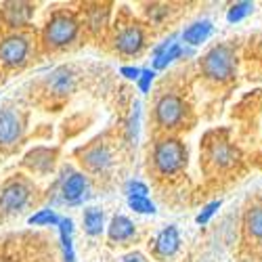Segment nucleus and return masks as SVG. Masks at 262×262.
<instances>
[{
	"mask_svg": "<svg viewBox=\"0 0 262 262\" xmlns=\"http://www.w3.org/2000/svg\"><path fill=\"white\" fill-rule=\"evenodd\" d=\"M32 195V189L26 181H11L3 187V191H0V212L5 214H13L17 210H21L28 200Z\"/></svg>",
	"mask_w": 262,
	"mask_h": 262,
	"instance_id": "423d86ee",
	"label": "nucleus"
},
{
	"mask_svg": "<svg viewBox=\"0 0 262 262\" xmlns=\"http://www.w3.org/2000/svg\"><path fill=\"white\" fill-rule=\"evenodd\" d=\"M212 21H208V19H204V21H195L193 26H189L185 32H183V40L187 42V45H191V47H198V45H202V42H206L208 38H210V34H212Z\"/></svg>",
	"mask_w": 262,
	"mask_h": 262,
	"instance_id": "dca6fc26",
	"label": "nucleus"
},
{
	"mask_svg": "<svg viewBox=\"0 0 262 262\" xmlns=\"http://www.w3.org/2000/svg\"><path fill=\"white\" fill-rule=\"evenodd\" d=\"M154 166L160 174L164 177H170V174H177L187 166V149L185 145L174 139H162L156 143L154 147Z\"/></svg>",
	"mask_w": 262,
	"mask_h": 262,
	"instance_id": "7ed1b4c3",
	"label": "nucleus"
},
{
	"mask_svg": "<svg viewBox=\"0 0 262 262\" xmlns=\"http://www.w3.org/2000/svg\"><path fill=\"white\" fill-rule=\"evenodd\" d=\"M61 218L53 210H40L38 214L30 216V225H59Z\"/></svg>",
	"mask_w": 262,
	"mask_h": 262,
	"instance_id": "b1692460",
	"label": "nucleus"
},
{
	"mask_svg": "<svg viewBox=\"0 0 262 262\" xmlns=\"http://www.w3.org/2000/svg\"><path fill=\"white\" fill-rule=\"evenodd\" d=\"M126 193H128V198H147L149 189L141 181H130V183H126Z\"/></svg>",
	"mask_w": 262,
	"mask_h": 262,
	"instance_id": "a878e982",
	"label": "nucleus"
},
{
	"mask_svg": "<svg viewBox=\"0 0 262 262\" xmlns=\"http://www.w3.org/2000/svg\"><path fill=\"white\" fill-rule=\"evenodd\" d=\"M128 206L139 214H154L156 206L149 202V198H128Z\"/></svg>",
	"mask_w": 262,
	"mask_h": 262,
	"instance_id": "393cba45",
	"label": "nucleus"
},
{
	"mask_svg": "<svg viewBox=\"0 0 262 262\" xmlns=\"http://www.w3.org/2000/svg\"><path fill=\"white\" fill-rule=\"evenodd\" d=\"M252 11H254V3H248V0L235 3V5L229 9V13H227V21H229V24H237V21L246 19Z\"/></svg>",
	"mask_w": 262,
	"mask_h": 262,
	"instance_id": "5701e85b",
	"label": "nucleus"
},
{
	"mask_svg": "<svg viewBox=\"0 0 262 262\" xmlns=\"http://www.w3.org/2000/svg\"><path fill=\"white\" fill-rule=\"evenodd\" d=\"M55 164V151L47 147H38L26 158V166H30L34 172H49Z\"/></svg>",
	"mask_w": 262,
	"mask_h": 262,
	"instance_id": "2eb2a0df",
	"label": "nucleus"
},
{
	"mask_svg": "<svg viewBox=\"0 0 262 262\" xmlns=\"http://www.w3.org/2000/svg\"><path fill=\"white\" fill-rule=\"evenodd\" d=\"M244 229L248 237L256 239V242H262V204L252 206L244 214Z\"/></svg>",
	"mask_w": 262,
	"mask_h": 262,
	"instance_id": "a211bd4d",
	"label": "nucleus"
},
{
	"mask_svg": "<svg viewBox=\"0 0 262 262\" xmlns=\"http://www.w3.org/2000/svg\"><path fill=\"white\" fill-rule=\"evenodd\" d=\"M80 162L86 166V170L91 172H105L112 164V154H109V149L105 145H93L89 149L80 151Z\"/></svg>",
	"mask_w": 262,
	"mask_h": 262,
	"instance_id": "9d476101",
	"label": "nucleus"
},
{
	"mask_svg": "<svg viewBox=\"0 0 262 262\" xmlns=\"http://www.w3.org/2000/svg\"><path fill=\"white\" fill-rule=\"evenodd\" d=\"M107 17H109V9L105 5H95L93 9H89V28L93 32H101L107 26Z\"/></svg>",
	"mask_w": 262,
	"mask_h": 262,
	"instance_id": "4be33fe9",
	"label": "nucleus"
},
{
	"mask_svg": "<svg viewBox=\"0 0 262 262\" xmlns=\"http://www.w3.org/2000/svg\"><path fill=\"white\" fill-rule=\"evenodd\" d=\"M122 76H126L128 80H139L141 70H137V68H122Z\"/></svg>",
	"mask_w": 262,
	"mask_h": 262,
	"instance_id": "c85d7f7f",
	"label": "nucleus"
},
{
	"mask_svg": "<svg viewBox=\"0 0 262 262\" xmlns=\"http://www.w3.org/2000/svg\"><path fill=\"white\" fill-rule=\"evenodd\" d=\"M21 118L13 112V109H0V145H13L21 139Z\"/></svg>",
	"mask_w": 262,
	"mask_h": 262,
	"instance_id": "1a4fd4ad",
	"label": "nucleus"
},
{
	"mask_svg": "<svg viewBox=\"0 0 262 262\" xmlns=\"http://www.w3.org/2000/svg\"><path fill=\"white\" fill-rule=\"evenodd\" d=\"M122 262H143V258H141L139 254H130V256H126Z\"/></svg>",
	"mask_w": 262,
	"mask_h": 262,
	"instance_id": "c756f323",
	"label": "nucleus"
},
{
	"mask_svg": "<svg viewBox=\"0 0 262 262\" xmlns=\"http://www.w3.org/2000/svg\"><path fill=\"white\" fill-rule=\"evenodd\" d=\"M179 248H181V235L177 227H168L160 231V235L154 242V252L158 258H170L179 252Z\"/></svg>",
	"mask_w": 262,
	"mask_h": 262,
	"instance_id": "9b49d317",
	"label": "nucleus"
},
{
	"mask_svg": "<svg viewBox=\"0 0 262 262\" xmlns=\"http://www.w3.org/2000/svg\"><path fill=\"white\" fill-rule=\"evenodd\" d=\"M208 154H210V160L214 166L218 168H229L237 162V151L227 143V141H216L210 145L208 149Z\"/></svg>",
	"mask_w": 262,
	"mask_h": 262,
	"instance_id": "f8f14e48",
	"label": "nucleus"
},
{
	"mask_svg": "<svg viewBox=\"0 0 262 262\" xmlns=\"http://www.w3.org/2000/svg\"><path fill=\"white\" fill-rule=\"evenodd\" d=\"M49 86L55 95H70L72 89H74V74L70 70H57L51 80H49Z\"/></svg>",
	"mask_w": 262,
	"mask_h": 262,
	"instance_id": "6ab92c4d",
	"label": "nucleus"
},
{
	"mask_svg": "<svg viewBox=\"0 0 262 262\" xmlns=\"http://www.w3.org/2000/svg\"><path fill=\"white\" fill-rule=\"evenodd\" d=\"M34 17V5L30 3H5L0 9V19L7 28H24Z\"/></svg>",
	"mask_w": 262,
	"mask_h": 262,
	"instance_id": "6e6552de",
	"label": "nucleus"
},
{
	"mask_svg": "<svg viewBox=\"0 0 262 262\" xmlns=\"http://www.w3.org/2000/svg\"><path fill=\"white\" fill-rule=\"evenodd\" d=\"M218 208H221V202H210L200 214H198V218H195V221H198V225H206L208 221H210V218L216 214V210Z\"/></svg>",
	"mask_w": 262,
	"mask_h": 262,
	"instance_id": "bb28decb",
	"label": "nucleus"
},
{
	"mask_svg": "<svg viewBox=\"0 0 262 262\" xmlns=\"http://www.w3.org/2000/svg\"><path fill=\"white\" fill-rule=\"evenodd\" d=\"M135 235V225L130 218L118 214L112 218V223H109V239L112 242H126Z\"/></svg>",
	"mask_w": 262,
	"mask_h": 262,
	"instance_id": "f3484780",
	"label": "nucleus"
},
{
	"mask_svg": "<svg viewBox=\"0 0 262 262\" xmlns=\"http://www.w3.org/2000/svg\"><path fill=\"white\" fill-rule=\"evenodd\" d=\"M154 72L151 70H145V72H141V76H139V89L143 91V93H147L149 91V86H151V82H154Z\"/></svg>",
	"mask_w": 262,
	"mask_h": 262,
	"instance_id": "cd10ccee",
	"label": "nucleus"
},
{
	"mask_svg": "<svg viewBox=\"0 0 262 262\" xmlns=\"http://www.w3.org/2000/svg\"><path fill=\"white\" fill-rule=\"evenodd\" d=\"M114 47L120 55H126V57H133V55H139L145 47V34H143V28L137 26V24H128L124 28H120L114 36Z\"/></svg>",
	"mask_w": 262,
	"mask_h": 262,
	"instance_id": "0eeeda50",
	"label": "nucleus"
},
{
	"mask_svg": "<svg viewBox=\"0 0 262 262\" xmlns=\"http://www.w3.org/2000/svg\"><path fill=\"white\" fill-rule=\"evenodd\" d=\"M84 231L89 235H101L103 231V212L99 208L84 210Z\"/></svg>",
	"mask_w": 262,
	"mask_h": 262,
	"instance_id": "412c9836",
	"label": "nucleus"
},
{
	"mask_svg": "<svg viewBox=\"0 0 262 262\" xmlns=\"http://www.w3.org/2000/svg\"><path fill=\"white\" fill-rule=\"evenodd\" d=\"M59 231H61V246H63L65 262H74V246H72L74 223L70 221V218H61L59 221Z\"/></svg>",
	"mask_w": 262,
	"mask_h": 262,
	"instance_id": "aec40b11",
	"label": "nucleus"
},
{
	"mask_svg": "<svg viewBox=\"0 0 262 262\" xmlns=\"http://www.w3.org/2000/svg\"><path fill=\"white\" fill-rule=\"evenodd\" d=\"M185 103H183V99L181 97H177V95H164L158 103H156V122H158V126H162V128H177L181 122H183V118H185Z\"/></svg>",
	"mask_w": 262,
	"mask_h": 262,
	"instance_id": "39448f33",
	"label": "nucleus"
},
{
	"mask_svg": "<svg viewBox=\"0 0 262 262\" xmlns=\"http://www.w3.org/2000/svg\"><path fill=\"white\" fill-rule=\"evenodd\" d=\"M183 55V49H181V45H177L174 42V38H170V40H166L162 47H158L156 49V53H154V68L156 70H164V68H168V65L174 61V59H179Z\"/></svg>",
	"mask_w": 262,
	"mask_h": 262,
	"instance_id": "ddd939ff",
	"label": "nucleus"
},
{
	"mask_svg": "<svg viewBox=\"0 0 262 262\" xmlns=\"http://www.w3.org/2000/svg\"><path fill=\"white\" fill-rule=\"evenodd\" d=\"M237 72L235 51L227 45H218L202 57V74L212 82H229Z\"/></svg>",
	"mask_w": 262,
	"mask_h": 262,
	"instance_id": "f03ea898",
	"label": "nucleus"
},
{
	"mask_svg": "<svg viewBox=\"0 0 262 262\" xmlns=\"http://www.w3.org/2000/svg\"><path fill=\"white\" fill-rule=\"evenodd\" d=\"M78 32H80L78 19L72 13L61 11V13H55L47 21L45 30H42V42H45V47L49 51H59V49L70 47L78 38Z\"/></svg>",
	"mask_w": 262,
	"mask_h": 262,
	"instance_id": "f257e3e1",
	"label": "nucleus"
},
{
	"mask_svg": "<svg viewBox=\"0 0 262 262\" xmlns=\"http://www.w3.org/2000/svg\"><path fill=\"white\" fill-rule=\"evenodd\" d=\"M86 191V177L80 172H72L68 179L63 181L61 193H63V200L65 202H78Z\"/></svg>",
	"mask_w": 262,
	"mask_h": 262,
	"instance_id": "4468645a",
	"label": "nucleus"
},
{
	"mask_svg": "<svg viewBox=\"0 0 262 262\" xmlns=\"http://www.w3.org/2000/svg\"><path fill=\"white\" fill-rule=\"evenodd\" d=\"M30 55V40L24 34H11L0 42V63L5 68H21Z\"/></svg>",
	"mask_w": 262,
	"mask_h": 262,
	"instance_id": "20e7f679",
	"label": "nucleus"
}]
</instances>
